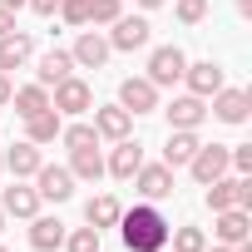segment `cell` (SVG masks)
I'll return each mask as SVG.
<instances>
[{"instance_id":"obj_1","label":"cell","mask_w":252,"mask_h":252,"mask_svg":"<svg viewBox=\"0 0 252 252\" xmlns=\"http://www.w3.org/2000/svg\"><path fill=\"white\" fill-rule=\"evenodd\" d=\"M168 218L154 208V203H144V208H134V213H119V237H124V247L129 252H163L168 247Z\"/></svg>"},{"instance_id":"obj_2","label":"cell","mask_w":252,"mask_h":252,"mask_svg":"<svg viewBox=\"0 0 252 252\" xmlns=\"http://www.w3.org/2000/svg\"><path fill=\"white\" fill-rule=\"evenodd\" d=\"M208 208H213V213H222V208H247V213H252V173H247V178H242V173H237V178H227V173L213 178V183H208Z\"/></svg>"},{"instance_id":"obj_3","label":"cell","mask_w":252,"mask_h":252,"mask_svg":"<svg viewBox=\"0 0 252 252\" xmlns=\"http://www.w3.org/2000/svg\"><path fill=\"white\" fill-rule=\"evenodd\" d=\"M183 69H188V55H183L178 45H158V50L149 55V74H144V79H149L154 89H168V84L183 79Z\"/></svg>"},{"instance_id":"obj_4","label":"cell","mask_w":252,"mask_h":252,"mask_svg":"<svg viewBox=\"0 0 252 252\" xmlns=\"http://www.w3.org/2000/svg\"><path fill=\"white\" fill-rule=\"evenodd\" d=\"M50 109H55V114H89V109H94V89H89L79 74H69V79H60V84H55Z\"/></svg>"},{"instance_id":"obj_5","label":"cell","mask_w":252,"mask_h":252,"mask_svg":"<svg viewBox=\"0 0 252 252\" xmlns=\"http://www.w3.org/2000/svg\"><path fill=\"white\" fill-rule=\"evenodd\" d=\"M149 35H154V25H149L144 15H119V20H114V30H109L104 40H109V50L134 55V50H144V45H149Z\"/></svg>"},{"instance_id":"obj_6","label":"cell","mask_w":252,"mask_h":252,"mask_svg":"<svg viewBox=\"0 0 252 252\" xmlns=\"http://www.w3.org/2000/svg\"><path fill=\"white\" fill-rule=\"evenodd\" d=\"M134 188H139L144 203H163V198H173V168L168 163H144L134 173Z\"/></svg>"},{"instance_id":"obj_7","label":"cell","mask_w":252,"mask_h":252,"mask_svg":"<svg viewBox=\"0 0 252 252\" xmlns=\"http://www.w3.org/2000/svg\"><path fill=\"white\" fill-rule=\"evenodd\" d=\"M213 237H218L222 247L247 242V237H252V213H247V208H222V213H213Z\"/></svg>"},{"instance_id":"obj_8","label":"cell","mask_w":252,"mask_h":252,"mask_svg":"<svg viewBox=\"0 0 252 252\" xmlns=\"http://www.w3.org/2000/svg\"><path fill=\"white\" fill-rule=\"evenodd\" d=\"M35 193H40V203H64V198L74 193V173L60 168V163H40V173H35Z\"/></svg>"},{"instance_id":"obj_9","label":"cell","mask_w":252,"mask_h":252,"mask_svg":"<svg viewBox=\"0 0 252 252\" xmlns=\"http://www.w3.org/2000/svg\"><path fill=\"white\" fill-rule=\"evenodd\" d=\"M188 173L208 188L213 178H222V173H227V149H222V144H198V154L188 158Z\"/></svg>"},{"instance_id":"obj_10","label":"cell","mask_w":252,"mask_h":252,"mask_svg":"<svg viewBox=\"0 0 252 252\" xmlns=\"http://www.w3.org/2000/svg\"><path fill=\"white\" fill-rule=\"evenodd\" d=\"M109 55H114V50H109V40H104L99 30H79V40H74V50H69V60H74L79 69H104Z\"/></svg>"},{"instance_id":"obj_11","label":"cell","mask_w":252,"mask_h":252,"mask_svg":"<svg viewBox=\"0 0 252 252\" xmlns=\"http://www.w3.org/2000/svg\"><path fill=\"white\" fill-rule=\"evenodd\" d=\"M247 114H252V94L247 89H218L213 94V119H222V124H247Z\"/></svg>"},{"instance_id":"obj_12","label":"cell","mask_w":252,"mask_h":252,"mask_svg":"<svg viewBox=\"0 0 252 252\" xmlns=\"http://www.w3.org/2000/svg\"><path fill=\"white\" fill-rule=\"evenodd\" d=\"M119 109H129V114H154L158 109V89L149 84V79H124L119 84Z\"/></svg>"},{"instance_id":"obj_13","label":"cell","mask_w":252,"mask_h":252,"mask_svg":"<svg viewBox=\"0 0 252 252\" xmlns=\"http://www.w3.org/2000/svg\"><path fill=\"white\" fill-rule=\"evenodd\" d=\"M129 129H134V114H129V109H119V104L94 109V134H99V139L119 144V139H129Z\"/></svg>"},{"instance_id":"obj_14","label":"cell","mask_w":252,"mask_h":252,"mask_svg":"<svg viewBox=\"0 0 252 252\" xmlns=\"http://www.w3.org/2000/svg\"><path fill=\"white\" fill-rule=\"evenodd\" d=\"M183 79H188V94H198V99H213V94L222 89V64H213V60H198V64H188V69H183Z\"/></svg>"},{"instance_id":"obj_15","label":"cell","mask_w":252,"mask_h":252,"mask_svg":"<svg viewBox=\"0 0 252 252\" xmlns=\"http://www.w3.org/2000/svg\"><path fill=\"white\" fill-rule=\"evenodd\" d=\"M30 55H35V40H30V30H10V35H0V74L20 69Z\"/></svg>"},{"instance_id":"obj_16","label":"cell","mask_w":252,"mask_h":252,"mask_svg":"<svg viewBox=\"0 0 252 252\" xmlns=\"http://www.w3.org/2000/svg\"><path fill=\"white\" fill-rule=\"evenodd\" d=\"M104 168H109V173H114V178H124V183H129V178H134V173H139V168H144V149H139V144H134V139H119V144H114V154H109V163H104Z\"/></svg>"},{"instance_id":"obj_17","label":"cell","mask_w":252,"mask_h":252,"mask_svg":"<svg viewBox=\"0 0 252 252\" xmlns=\"http://www.w3.org/2000/svg\"><path fill=\"white\" fill-rule=\"evenodd\" d=\"M163 114H168V129H198V124L208 119V104H203L198 94H183V99H173Z\"/></svg>"},{"instance_id":"obj_18","label":"cell","mask_w":252,"mask_h":252,"mask_svg":"<svg viewBox=\"0 0 252 252\" xmlns=\"http://www.w3.org/2000/svg\"><path fill=\"white\" fill-rule=\"evenodd\" d=\"M198 144H203L198 129H173L168 144H163V163H168V168H188V158L198 154Z\"/></svg>"},{"instance_id":"obj_19","label":"cell","mask_w":252,"mask_h":252,"mask_svg":"<svg viewBox=\"0 0 252 252\" xmlns=\"http://www.w3.org/2000/svg\"><path fill=\"white\" fill-rule=\"evenodd\" d=\"M74 74V60H69V50H50V55H40V69H35V84H45V89H55L60 79H69Z\"/></svg>"},{"instance_id":"obj_20","label":"cell","mask_w":252,"mask_h":252,"mask_svg":"<svg viewBox=\"0 0 252 252\" xmlns=\"http://www.w3.org/2000/svg\"><path fill=\"white\" fill-rule=\"evenodd\" d=\"M40 163H45V154H40V144H30V139L5 154V173H15V178H35Z\"/></svg>"},{"instance_id":"obj_21","label":"cell","mask_w":252,"mask_h":252,"mask_svg":"<svg viewBox=\"0 0 252 252\" xmlns=\"http://www.w3.org/2000/svg\"><path fill=\"white\" fill-rule=\"evenodd\" d=\"M30 247L35 252H55V247H64V222L60 218H30Z\"/></svg>"},{"instance_id":"obj_22","label":"cell","mask_w":252,"mask_h":252,"mask_svg":"<svg viewBox=\"0 0 252 252\" xmlns=\"http://www.w3.org/2000/svg\"><path fill=\"white\" fill-rule=\"evenodd\" d=\"M60 129H64V119H60L55 109H40V114H30V119H25V139H30V144H40V149H45V144H55V139H60Z\"/></svg>"},{"instance_id":"obj_23","label":"cell","mask_w":252,"mask_h":252,"mask_svg":"<svg viewBox=\"0 0 252 252\" xmlns=\"http://www.w3.org/2000/svg\"><path fill=\"white\" fill-rule=\"evenodd\" d=\"M0 208H5V218H35V213H40V193H35V188H25V183L15 178V188H5Z\"/></svg>"},{"instance_id":"obj_24","label":"cell","mask_w":252,"mask_h":252,"mask_svg":"<svg viewBox=\"0 0 252 252\" xmlns=\"http://www.w3.org/2000/svg\"><path fill=\"white\" fill-rule=\"evenodd\" d=\"M119 213H124V208H119V198H114V193H99V198H89V203H84V222H89V227H99V232H104V227H119Z\"/></svg>"},{"instance_id":"obj_25","label":"cell","mask_w":252,"mask_h":252,"mask_svg":"<svg viewBox=\"0 0 252 252\" xmlns=\"http://www.w3.org/2000/svg\"><path fill=\"white\" fill-rule=\"evenodd\" d=\"M10 104H15V114H20V119H30V114L50 109V89H45V84H20V89L10 94Z\"/></svg>"},{"instance_id":"obj_26","label":"cell","mask_w":252,"mask_h":252,"mask_svg":"<svg viewBox=\"0 0 252 252\" xmlns=\"http://www.w3.org/2000/svg\"><path fill=\"white\" fill-rule=\"evenodd\" d=\"M69 173H74V178H89V183H94V178L104 173L99 144H94V149H74V154H69Z\"/></svg>"},{"instance_id":"obj_27","label":"cell","mask_w":252,"mask_h":252,"mask_svg":"<svg viewBox=\"0 0 252 252\" xmlns=\"http://www.w3.org/2000/svg\"><path fill=\"white\" fill-rule=\"evenodd\" d=\"M60 139H64V149H69V154H74V149H94V144H99L94 124H69V129H60Z\"/></svg>"},{"instance_id":"obj_28","label":"cell","mask_w":252,"mask_h":252,"mask_svg":"<svg viewBox=\"0 0 252 252\" xmlns=\"http://www.w3.org/2000/svg\"><path fill=\"white\" fill-rule=\"evenodd\" d=\"M168 242H173V252H203L208 232L203 227H178V232H168Z\"/></svg>"},{"instance_id":"obj_29","label":"cell","mask_w":252,"mask_h":252,"mask_svg":"<svg viewBox=\"0 0 252 252\" xmlns=\"http://www.w3.org/2000/svg\"><path fill=\"white\" fill-rule=\"evenodd\" d=\"M64 252H99V227H74V232H64Z\"/></svg>"},{"instance_id":"obj_30","label":"cell","mask_w":252,"mask_h":252,"mask_svg":"<svg viewBox=\"0 0 252 252\" xmlns=\"http://www.w3.org/2000/svg\"><path fill=\"white\" fill-rule=\"evenodd\" d=\"M124 15V0H89V25H114Z\"/></svg>"},{"instance_id":"obj_31","label":"cell","mask_w":252,"mask_h":252,"mask_svg":"<svg viewBox=\"0 0 252 252\" xmlns=\"http://www.w3.org/2000/svg\"><path fill=\"white\" fill-rule=\"evenodd\" d=\"M203 15H208V0H178V20L183 25H203Z\"/></svg>"},{"instance_id":"obj_32","label":"cell","mask_w":252,"mask_h":252,"mask_svg":"<svg viewBox=\"0 0 252 252\" xmlns=\"http://www.w3.org/2000/svg\"><path fill=\"white\" fill-rule=\"evenodd\" d=\"M60 15L69 25H89V0H60Z\"/></svg>"},{"instance_id":"obj_33","label":"cell","mask_w":252,"mask_h":252,"mask_svg":"<svg viewBox=\"0 0 252 252\" xmlns=\"http://www.w3.org/2000/svg\"><path fill=\"white\" fill-rule=\"evenodd\" d=\"M25 5H30L35 15H55V10H60V0H25Z\"/></svg>"},{"instance_id":"obj_34","label":"cell","mask_w":252,"mask_h":252,"mask_svg":"<svg viewBox=\"0 0 252 252\" xmlns=\"http://www.w3.org/2000/svg\"><path fill=\"white\" fill-rule=\"evenodd\" d=\"M10 94H15V84H10V74H0V109L10 104Z\"/></svg>"},{"instance_id":"obj_35","label":"cell","mask_w":252,"mask_h":252,"mask_svg":"<svg viewBox=\"0 0 252 252\" xmlns=\"http://www.w3.org/2000/svg\"><path fill=\"white\" fill-rule=\"evenodd\" d=\"M10 30H15V10L0 5V35H10Z\"/></svg>"},{"instance_id":"obj_36","label":"cell","mask_w":252,"mask_h":252,"mask_svg":"<svg viewBox=\"0 0 252 252\" xmlns=\"http://www.w3.org/2000/svg\"><path fill=\"white\" fill-rule=\"evenodd\" d=\"M0 5H5V10H25V0H0Z\"/></svg>"},{"instance_id":"obj_37","label":"cell","mask_w":252,"mask_h":252,"mask_svg":"<svg viewBox=\"0 0 252 252\" xmlns=\"http://www.w3.org/2000/svg\"><path fill=\"white\" fill-rule=\"evenodd\" d=\"M139 5H144V10H158V5H163V0H139Z\"/></svg>"},{"instance_id":"obj_38","label":"cell","mask_w":252,"mask_h":252,"mask_svg":"<svg viewBox=\"0 0 252 252\" xmlns=\"http://www.w3.org/2000/svg\"><path fill=\"white\" fill-rule=\"evenodd\" d=\"M203 252H232V247H222V242H218V247H203Z\"/></svg>"},{"instance_id":"obj_39","label":"cell","mask_w":252,"mask_h":252,"mask_svg":"<svg viewBox=\"0 0 252 252\" xmlns=\"http://www.w3.org/2000/svg\"><path fill=\"white\" fill-rule=\"evenodd\" d=\"M0 232H5V208H0Z\"/></svg>"},{"instance_id":"obj_40","label":"cell","mask_w":252,"mask_h":252,"mask_svg":"<svg viewBox=\"0 0 252 252\" xmlns=\"http://www.w3.org/2000/svg\"><path fill=\"white\" fill-rule=\"evenodd\" d=\"M0 173H5V154H0Z\"/></svg>"},{"instance_id":"obj_41","label":"cell","mask_w":252,"mask_h":252,"mask_svg":"<svg viewBox=\"0 0 252 252\" xmlns=\"http://www.w3.org/2000/svg\"><path fill=\"white\" fill-rule=\"evenodd\" d=\"M0 252H10V247H5V242H0Z\"/></svg>"}]
</instances>
